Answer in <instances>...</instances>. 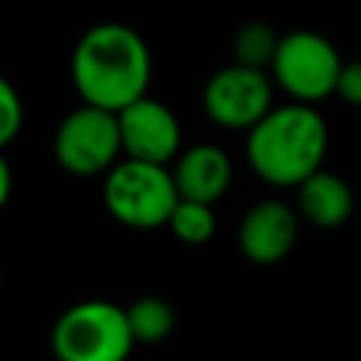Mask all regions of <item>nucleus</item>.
<instances>
[{"instance_id": "1", "label": "nucleus", "mask_w": 361, "mask_h": 361, "mask_svg": "<svg viewBox=\"0 0 361 361\" xmlns=\"http://www.w3.org/2000/svg\"><path fill=\"white\" fill-rule=\"evenodd\" d=\"M71 79L85 104L118 113L149 90V45L124 23H96L73 48Z\"/></svg>"}, {"instance_id": "2", "label": "nucleus", "mask_w": 361, "mask_h": 361, "mask_svg": "<svg viewBox=\"0 0 361 361\" xmlns=\"http://www.w3.org/2000/svg\"><path fill=\"white\" fill-rule=\"evenodd\" d=\"M327 152V121L313 104L290 102L271 107L245 138V158L254 175L271 186H299Z\"/></svg>"}, {"instance_id": "3", "label": "nucleus", "mask_w": 361, "mask_h": 361, "mask_svg": "<svg viewBox=\"0 0 361 361\" xmlns=\"http://www.w3.org/2000/svg\"><path fill=\"white\" fill-rule=\"evenodd\" d=\"M133 347L127 310L107 299L76 302L51 327L56 361H127Z\"/></svg>"}, {"instance_id": "4", "label": "nucleus", "mask_w": 361, "mask_h": 361, "mask_svg": "<svg viewBox=\"0 0 361 361\" xmlns=\"http://www.w3.org/2000/svg\"><path fill=\"white\" fill-rule=\"evenodd\" d=\"M102 197L113 220L127 228H161L169 223L180 195L166 164L124 158L107 169Z\"/></svg>"}, {"instance_id": "5", "label": "nucleus", "mask_w": 361, "mask_h": 361, "mask_svg": "<svg viewBox=\"0 0 361 361\" xmlns=\"http://www.w3.org/2000/svg\"><path fill=\"white\" fill-rule=\"evenodd\" d=\"M341 65L344 62L327 37L302 28L279 37L271 73L293 102L316 104L336 93Z\"/></svg>"}, {"instance_id": "6", "label": "nucleus", "mask_w": 361, "mask_h": 361, "mask_svg": "<svg viewBox=\"0 0 361 361\" xmlns=\"http://www.w3.org/2000/svg\"><path fill=\"white\" fill-rule=\"evenodd\" d=\"M118 155H121V130H118V113L113 110L82 102L59 121L54 133V158L71 175L79 178L102 175L118 164Z\"/></svg>"}, {"instance_id": "7", "label": "nucleus", "mask_w": 361, "mask_h": 361, "mask_svg": "<svg viewBox=\"0 0 361 361\" xmlns=\"http://www.w3.org/2000/svg\"><path fill=\"white\" fill-rule=\"evenodd\" d=\"M274 107V87L265 71L226 65L203 87L206 116L226 130H251Z\"/></svg>"}, {"instance_id": "8", "label": "nucleus", "mask_w": 361, "mask_h": 361, "mask_svg": "<svg viewBox=\"0 0 361 361\" xmlns=\"http://www.w3.org/2000/svg\"><path fill=\"white\" fill-rule=\"evenodd\" d=\"M121 130V152L135 161L169 164L180 155V124L175 113L149 96L135 99L124 110H118Z\"/></svg>"}, {"instance_id": "9", "label": "nucleus", "mask_w": 361, "mask_h": 361, "mask_svg": "<svg viewBox=\"0 0 361 361\" xmlns=\"http://www.w3.org/2000/svg\"><path fill=\"white\" fill-rule=\"evenodd\" d=\"M299 234V214L282 200L254 203L237 231V245L245 259L257 265H274L285 259Z\"/></svg>"}, {"instance_id": "10", "label": "nucleus", "mask_w": 361, "mask_h": 361, "mask_svg": "<svg viewBox=\"0 0 361 361\" xmlns=\"http://www.w3.org/2000/svg\"><path fill=\"white\" fill-rule=\"evenodd\" d=\"M172 178L183 200L212 206L226 195L231 183V158L217 144H195L175 158Z\"/></svg>"}, {"instance_id": "11", "label": "nucleus", "mask_w": 361, "mask_h": 361, "mask_svg": "<svg viewBox=\"0 0 361 361\" xmlns=\"http://www.w3.org/2000/svg\"><path fill=\"white\" fill-rule=\"evenodd\" d=\"M296 203H299V214L310 226L338 228L350 220L355 209V195L341 175L316 169L310 178H305L296 186Z\"/></svg>"}, {"instance_id": "12", "label": "nucleus", "mask_w": 361, "mask_h": 361, "mask_svg": "<svg viewBox=\"0 0 361 361\" xmlns=\"http://www.w3.org/2000/svg\"><path fill=\"white\" fill-rule=\"evenodd\" d=\"M124 310H127V322L135 344H158L175 327V310L161 296H141L130 302Z\"/></svg>"}, {"instance_id": "13", "label": "nucleus", "mask_w": 361, "mask_h": 361, "mask_svg": "<svg viewBox=\"0 0 361 361\" xmlns=\"http://www.w3.org/2000/svg\"><path fill=\"white\" fill-rule=\"evenodd\" d=\"M276 45H279L276 31L262 20H251L237 28V34L231 39V54H234L237 65L262 71V68H271Z\"/></svg>"}, {"instance_id": "14", "label": "nucleus", "mask_w": 361, "mask_h": 361, "mask_svg": "<svg viewBox=\"0 0 361 361\" xmlns=\"http://www.w3.org/2000/svg\"><path fill=\"white\" fill-rule=\"evenodd\" d=\"M169 231L186 243V245H203L214 228H217V217H214V209L209 203H197V200H178L172 217H169Z\"/></svg>"}, {"instance_id": "15", "label": "nucleus", "mask_w": 361, "mask_h": 361, "mask_svg": "<svg viewBox=\"0 0 361 361\" xmlns=\"http://www.w3.org/2000/svg\"><path fill=\"white\" fill-rule=\"evenodd\" d=\"M23 127V102L17 87L0 73V152L3 147H8Z\"/></svg>"}, {"instance_id": "16", "label": "nucleus", "mask_w": 361, "mask_h": 361, "mask_svg": "<svg viewBox=\"0 0 361 361\" xmlns=\"http://www.w3.org/2000/svg\"><path fill=\"white\" fill-rule=\"evenodd\" d=\"M336 96H341L347 104L361 107V59H353V62H344L341 65Z\"/></svg>"}, {"instance_id": "17", "label": "nucleus", "mask_w": 361, "mask_h": 361, "mask_svg": "<svg viewBox=\"0 0 361 361\" xmlns=\"http://www.w3.org/2000/svg\"><path fill=\"white\" fill-rule=\"evenodd\" d=\"M11 166H8V161L3 158V152H0V209L8 203V197H11Z\"/></svg>"}]
</instances>
